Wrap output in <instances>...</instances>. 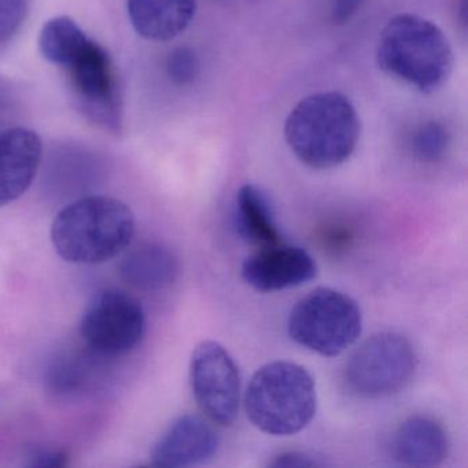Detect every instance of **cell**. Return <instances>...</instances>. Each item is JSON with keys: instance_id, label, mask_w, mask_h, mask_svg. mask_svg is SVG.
<instances>
[{"instance_id": "obj_1", "label": "cell", "mask_w": 468, "mask_h": 468, "mask_svg": "<svg viewBox=\"0 0 468 468\" xmlns=\"http://www.w3.org/2000/svg\"><path fill=\"white\" fill-rule=\"evenodd\" d=\"M361 122L349 98L317 92L290 112L284 138L295 157L309 168L333 169L346 163L360 139Z\"/></svg>"}, {"instance_id": "obj_2", "label": "cell", "mask_w": 468, "mask_h": 468, "mask_svg": "<svg viewBox=\"0 0 468 468\" xmlns=\"http://www.w3.org/2000/svg\"><path fill=\"white\" fill-rule=\"evenodd\" d=\"M135 234V216L119 199L86 197L54 218L51 240L59 257L73 264H102L127 250Z\"/></svg>"}, {"instance_id": "obj_3", "label": "cell", "mask_w": 468, "mask_h": 468, "mask_svg": "<svg viewBox=\"0 0 468 468\" xmlns=\"http://www.w3.org/2000/svg\"><path fill=\"white\" fill-rule=\"evenodd\" d=\"M377 62L391 78L430 94L451 76L453 51L440 27L419 16L399 15L380 34Z\"/></svg>"}, {"instance_id": "obj_4", "label": "cell", "mask_w": 468, "mask_h": 468, "mask_svg": "<svg viewBox=\"0 0 468 468\" xmlns=\"http://www.w3.org/2000/svg\"><path fill=\"white\" fill-rule=\"evenodd\" d=\"M243 402L249 420L265 434H297L316 415V385L300 364L272 361L251 377Z\"/></svg>"}, {"instance_id": "obj_5", "label": "cell", "mask_w": 468, "mask_h": 468, "mask_svg": "<svg viewBox=\"0 0 468 468\" xmlns=\"http://www.w3.org/2000/svg\"><path fill=\"white\" fill-rule=\"evenodd\" d=\"M363 330L357 303L336 290L320 287L301 298L289 317V334L301 346L325 357L349 349Z\"/></svg>"}, {"instance_id": "obj_6", "label": "cell", "mask_w": 468, "mask_h": 468, "mask_svg": "<svg viewBox=\"0 0 468 468\" xmlns=\"http://www.w3.org/2000/svg\"><path fill=\"white\" fill-rule=\"evenodd\" d=\"M61 69L79 112L108 133H122V89L111 54L90 37Z\"/></svg>"}, {"instance_id": "obj_7", "label": "cell", "mask_w": 468, "mask_h": 468, "mask_svg": "<svg viewBox=\"0 0 468 468\" xmlns=\"http://www.w3.org/2000/svg\"><path fill=\"white\" fill-rule=\"evenodd\" d=\"M418 366L412 344L401 334H375L347 360L345 382L366 399H382L399 393L412 379Z\"/></svg>"}, {"instance_id": "obj_8", "label": "cell", "mask_w": 468, "mask_h": 468, "mask_svg": "<svg viewBox=\"0 0 468 468\" xmlns=\"http://www.w3.org/2000/svg\"><path fill=\"white\" fill-rule=\"evenodd\" d=\"M146 331L141 303L119 289H106L90 301L80 322L87 346L103 356H122L139 346Z\"/></svg>"}, {"instance_id": "obj_9", "label": "cell", "mask_w": 468, "mask_h": 468, "mask_svg": "<svg viewBox=\"0 0 468 468\" xmlns=\"http://www.w3.org/2000/svg\"><path fill=\"white\" fill-rule=\"evenodd\" d=\"M190 380L199 410L213 423L231 426L240 404L239 368L229 350L215 341H205L191 356Z\"/></svg>"}, {"instance_id": "obj_10", "label": "cell", "mask_w": 468, "mask_h": 468, "mask_svg": "<svg viewBox=\"0 0 468 468\" xmlns=\"http://www.w3.org/2000/svg\"><path fill=\"white\" fill-rule=\"evenodd\" d=\"M316 273V262L308 251L281 242L260 248L242 264L243 281L262 292L303 286Z\"/></svg>"}, {"instance_id": "obj_11", "label": "cell", "mask_w": 468, "mask_h": 468, "mask_svg": "<svg viewBox=\"0 0 468 468\" xmlns=\"http://www.w3.org/2000/svg\"><path fill=\"white\" fill-rule=\"evenodd\" d=\"M218 435L198 415H183L158 438L152 449L153 464L158 467H190L215 456Z\"/></svg>"}, {"instance_id": "obj_12", "label": "cell", "mask_w": 468, "mask_h": 468, "mask_svg": "<svg viewBox=\"0 0 468 468\" xmlns=\"http://www.w3.org/2000/svg\"><path fill=\"white\" fill-rule=\"evenodd\" d=\"M39 135L28 128L16 127L0 133V207L27 193L42 161Z\"/></svg>"}, {"instance_id": "obj_13", "label": "cell", "mask_w": 468, "mask_h": 468, "mask_svg": "<svg viewBox=\"0 0 468 468\" xmlns=\"http://www.w3.org/2000/svg\"><path fill=\"white\" fill-rule=\"evenodd\" d=\"M128 16L136 34L153 42L179 37L196 16L197 0H127Z\"/></svg>"}, {"instance_id": "obj_14", "label": "cell", "mask_w": 468, "mask_h": 468, "mask_svg": "<svg viewBox=\"0 0 468 468\" xmlns=\"http://www.w3.org/2000/svg\"><path fill=\"white\" fill-rule=\"evenodd\" d=\"M393 454L397 462L404 465L434 467L448 454V438L437 421L424 416H413L397 430Z\"/></svg>"}, {"instance_id": "obj_15", "label": "cell", "mask_w": 468, "mask_h": 468, "mask_svg": "<svg viewBox=\"0 0 468 468\" xmlns=\"http://www.w3.org/2000/svg\"><path fill=\"white\" fill-rule=\"evenodd\" d=\"M122 278L141 290H158L174 283L177 260L172 251L155 243H142L124 254L120 261Z\"/></svg>"}, {"instance_id": "obj_16", "label": "cell", "mask_w": 468, "mask_h": 468, "mask_svg": "<svg viewBox=\"0 0 468 468\" xmlns=\"http://www.w3.org/2000/svg\"><path fill=\"white\" fill-rule=\"evenodd\" d=\"M235 227L242 239L259 248L281 242L272 204L257 186L245 185L238 191Z\"/></svg>"}, {"instance_id": "obj_17", "label": "cell", "mask_w": 468, "mask_h": 468, "mask_svg": "<svg viewBox=\"0 0 468 468\" xmlns=\"http://www.w3.org/2000/svg\"><path fill=\"white\" fill-rule=\"evenodd\" d=\"M89 39L86 32L72 18L61 16L43 26L39 50L45 59L61 68Z\"/></svg>"}, {"instance_id": "obj_18", "label": "cell", "mask_w": 468, "mask_h": 468, "mask_svg": "<svg viewBox=\"0 0 468 468\" xmlns=\"http://www.w3.org/2000/svg\"><path fill=\"white\" fill-rule=\"evenodd\" d=\"M451 144V133L442 122H423L413 133L410 139V150L421 163L434 164L442 160Z\"/></svg>"}, {"instance_id": "obj_19", "label": "cell", "mask_w": 468, "mask_h": 468, "mask_svg": "<svg viewBox=\"0 0 468 468\" xmlns=\"http://www.w3.org/2000/svg\"><path fill=\"white\" fill-rule=\"evenodd\" d=\"M166 73L176 86H188L199 73V59L190 48H177L166 59Z\"/></svg>"}, {"instance_id": "obj_20", "label": "cell", "mask_w": 468, "mask_h": 468, "mask_svg": "<svg viewBox=\"0 0 468 468\" xmlns=\"http://www.w3.org/2000/svg\"><path fill=\"white\" fill-rule=\"evenodd\" d=\"M29 0H0V46L9 43L28 16Z\"/></svg>"}, {"instance_id": "obj_21", "label": "cell", "mask_w": 468, "mask_h": 468, "mask_svg": "<svg viewBox=\"0 0 468 468\" xmlns=\"http://www.w3.org/2000/svg\"><path fill=\"white\" fill-rule=\"evenodd\" d=\"M29 457L31 467L59 468L68 464V454L59 449H37Z\"/></svg>"}, {"instance_id": "obj_22", "label": "cell", "mask_w": 468, "mask_h": 468, "mask_svg": "<svg viewBox=\"0 0 468 468\" xmlns=\"http://www.w3.org/2000/svg\"><path fill=\"white\" fill-rule=\"evenodd\" d=\"M366 0H333L331 2V20L335 26H345L349 23Z\"/></svg>"}, {"instance_id": "obj_23", "label": "cell", "mask_w": 468, "mask_h": 468, "mask_svg": "<svg viewBox=\"0 0 468 468\" xmlns=\"http://www.w3.org/2000/svg\"><path fill=\"white\" fill-rule=\"evenodd\" d=\"M270 465L272 467H317L322 465V463L317 462L314 456L303 452H289V453L281 454L275 457Z\"/></svg>"}]
</instances>
